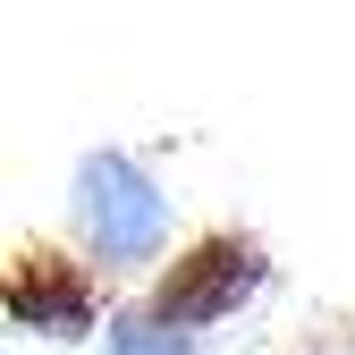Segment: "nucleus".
<instances>
[{
  "mask_svg": "<svg viewBox=\"0 0 355 355\" xmlns=\"http://www.w3.org/2000/svg\"><path fill=\"white\" fill-rule=\"evenodd\" d=\"M262 279H271L262 245L237 237V229H211V237H195L178 262H161V279H153L144 304H153L169 330H211V322H229L237 304H254Z\"/></svg>",
  "mask_w": 355,
  "mask_h": 355,
  "instance_id": "obj_2",
  "label": "nucleus"
},
{
  "mask_svg": "<svg viewBox=\"0 0 355 355\" xmlns=\"http://www.w3.org/2000/svg\"><path fill=\"white\" fill-rule=\"evenodd\" d=\"M102 355H195L187 330H169L153 304H127V313L102 322Z\"/></svg>",
  "mask_w": 355,
  "mask_h": 355,
  "instance_id": "obj_4",
  "label": "nucleus"
},
{
  "mask_svg": "<svg viewBox=\"0 0 355 355\" xmlns=\"http://www.w3.org/2000/svg\"><path fill=\"white\" fill-rule=\"evenodd\" d=\"M0 304H9V330L26 338H85L102 322V288L85 262H68L60 245H26L9 262V288H0Z\"/></svg>",
  "mask_w": 355,
  "mask_h": 355,
  "instance_id": "obj_3",
  "label": "nucleus"
},
{
  "mask_svg": "<svg viewBox=\"0 0 355 355\" xmlns=\"http://www.w3.org/2000/svg\"><path fill=\"white\" fill-rule=\"evenodd\" d=\"M68 211H76V237L102 271H144L169 245V187L136 161V153H85L68 178Z\"/></svg>",
  "mask_w": 355,
  "mask_h": 355,
  "instance_id": "obj_1",
  "label": "nucleus"
}]
</instances>
